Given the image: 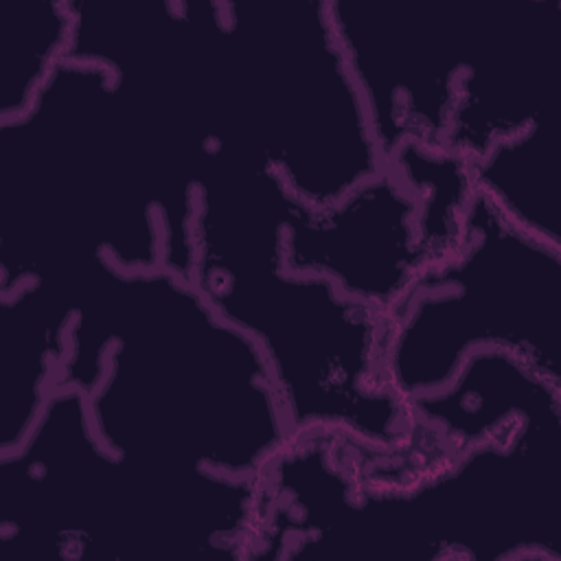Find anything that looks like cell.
Listing matches in <instances>:
<instances>
[{"instance_id":"cell-1","label":"cell","mask_w":561,"mask_h":561,"mask_svg":"<svg viewBox=\"0 0 561 561\" xmlns=\"http://www.w3.org/2000/svg\"><path fill=\"white\" fill-rule=\"evenodd\" d=\"M561 250L508 226L476 191L460 250L430 272L386 322L383 375L405 403L443 388L480 348L557 370Z\"/></svg>"},{"instance_id":"cell-2","label":"cell","mask_w":561,"mask_h":561,"mask_svg":"<svg viewBox=\"0 0 561 561\" xmlns=\"http://www.w3.org/2000/svg\"><path fill=\"white\" fill-rule=\"evenodd\" d=\"M554 162L552 136L546 134L541 121H535L471 162V178L476 191L508 226L561 250Z\"/></svg>"}]
</instances>
